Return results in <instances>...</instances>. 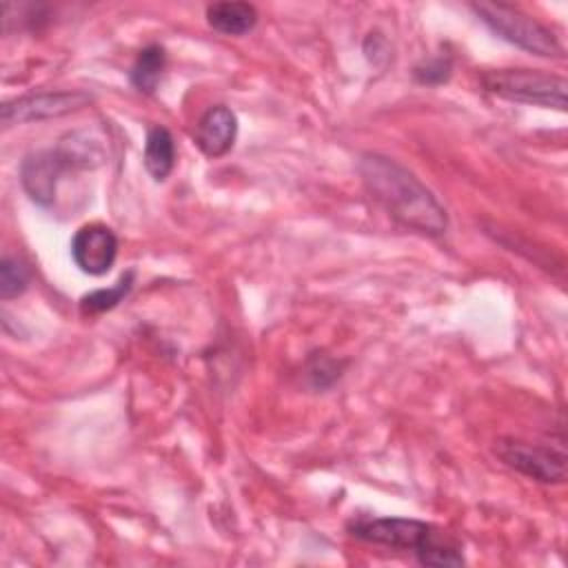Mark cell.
<instances>
[{"mask_svg":"<svg viewBox=\"0 0 568 568\" xmlns=\"http://www.w3.org/2000/svg\"><path fill=\"white\" fill-rule=\"evenodd\" d=\"M359 175L371 197L402 226L422 235L446 233L448 217L433 191L395 160L366 153L359 160Z\"/></svg>","mask_w":568,"mask_h":568,"instance_id":"6da1fadb","label":"cell"},{"mask_svg":"<svg viewBox=\"0 0 568 568\" xmlns=\"http://www.w3.org/2000/svg\"><path fill=\"white\" fill-rule=\"evenodd\" d=\"M348 532L362 541L410 550L424 566H462L464 555L455 537L439 526L404 517H357L348 521Z\"/></svg>","mask_w":568,"mask_h":568,"instance_id":"7a4b0ae2","label":"cell"},{"mask_svg":"<svg viewBox=\"0 0 568 568\" xmlns=\"http://www.w3.org/2000/svg\"><path fill=\"white\" fill-rule=\"evenodd\" d=\"M481 87L504 100L535 104L546 109H566V80L539 69H486L479 75Z\"/></svg>","mask_w":568,"mask_h":568,"instance_id":"3957f363","label":"cell"},{"mask_svg":"<svg viewBox=\"0 0 568 568\" xmlns=\"http://www.w3.org/2000/svg\"><path fill=\"white\" fill-rule=\"evenodd\" d=\"M473 11L506 42L526 49L541 58H561L564 44L559 38L537 22L535 18L526 16L517 7L501 4V2H477L473 4Z\"/></svg>","mask_w":568,"mask_h":568,"instance_id":"277c9868","label":"cell"},{"mask_svg":"<svg viewBox=\"0 0 568 568\" xmlns=\"http://www.w3.org/2000/svg\"><path fill=\"white\" fill-rule=\"evenodd\" d=\"M495 455L519 475L541 481L561 484L566 479V453L546 444H530L515 437H501L495 442Z\"/></svg>","mask_w":568,"mask_h":568,"instance_id":"5b68a950","label":"cell"},{"mask_svg":"<svg viewBox=\"0 0 568 568\" xmlns=\"http://www.w3.org/2000/svg\"><path fill=\"white\" fill-rule=\"evenodd\" d=\"M93 102V95L87 91H47V93H31L16 100H7L0 109L2 126L38 122L47 118L67 115Z\"/></svg>","mask_w":568,"mask_h":568,"instance_id":"8992f818","label":"cell"},{"mask_svg":"<svg viewBox=\"0 0 568 568\" xmlns=\"http://www.w3.org/2000/svg\"><path fill=\"white\" fill-rule=\"evenodd\" d=\"M71 257L87 275H104L118 257V237L104 224H84L71 240Z\"/></svg>","mask_w":568,"mask_h":568,"instance_id":"52a82bcc","label":"cell"},{"mask_svg":"<svg viewBox=\"0 0 568 568\" xmlns=\"http://www.w3.org/2000/svg\"><path fill=\"white\" fill-rule=\"evenodd\" d=\"M69 169H71L69 162L64 160V155L58 149L29 153L20 166L22 189L36 204L49 206L55 197V186H58L60 175Z\"/></svg>","mask_w":568,"mask_h":568,"instance_id":"ba28073f","label":"cell"},{"mask_svg":"<svg viewBox=\"0 0 568 568\" xmlns=\"http://www.w3.org/2000/svg\"><path fill=\"white\" fill-rule=\"evenodd\" d=\"M237 135V118L224 106H209L195 126V144L206 158H222L233 149Z\"/></svg>","mask_w":568,"mask_h":568,"instance_id":"9c48e42d","label":"cell"},{"mask_svg":"<svg viewBox=\"0 0 568 568\" xmlns=\"http://www.w3.org/2000/svg\"><path fill=\"white\" fill-rule=\"evenodd\" d=\"M206 22L224 36H244L257 24V9L248 2H213L206 7Z\"/></svg>","mask_w":568,"mask_h":568,"instance_id":"30bf717a","label":"cell"},{"mask_svg":"<svg viewBox=\"0 0 568 568\" xmlns=\"http://www.w3.org/2000/svg\"><path fill=\"white\" fill-rule=\"evenodd\" d=\"M144 166L155 182H164L175 166V142L169 129L151 126L144 142Z\"/></svg>","mask_w":568,"mask_h":568,"instance_id":"8fae6325","label":"cell"},{"mask_svg":"<svg viewBox=\"0 0 568 568\" xmlns=\"http://www.w3.org/2000/svg\"><path fill=\"white\" fill-rule=\"evenodd\" d=\"M164 64H166V53L160 44L144 47L131 67V73H129L131 84L142 93H153L162 78Z\"/></svg>","mask_w":568,"mask_h":568,"instance_id":"7c38bea8","label":"cell"},{"mask_svg":"<svg viewBox=\"0 0 568 568\" xmlns=\"http://www.w3.org/2000/svg\"><path fill=\"white\" fill-rule=\"evenodd\" d=\"M133 277L135 273L133 271H126L113 286L109 288H98V291H91L87 293L82 300H80V311L84 315H95V313H104V311H111L115 308L133 288Z\"/></svg>","mask_w":568,"mask_h":568,"instance_id":"4fadbf2b","label":"cell"},{"mask_svg":"<svg viewBox=\"0 0 568 568\" xmlns=\"http://www.w3.org/2000/svg\"><path fill=\"white\" fill-rule=\"evenodd\" d=\"M29 277L31 273L24 262H20L18 257L4 255L0 262V297L11 300L24 293L29 286Z\"/></svg>","mask_w":568,"mask_h":568,"instance_id":"5bb4252c","label":"cell"},{"mask_svg":"<svg viewBox=\"0 0 568 568\" xmlns=\"http://www.w3.org/2000/svg\"><path fill=\"white\" fill-rule=\"evenodd\" d=\"M306 373L315 388H326L339 377V366L326 353H313V357L308 359Z\"/></svg>","mask_w":568,"mask_h":568,"instance_id":"9a60e30c","label":"cell"},{"mask_svg":"<svg viewBox=\"0 0 568 568\" xmlns=\"http://www.w3.org/2000/svg\"><path fill=\"white\" fill-rule=\"evenodd\" d=\"M450 60L439 55V58H430L422 64L415 67V78L422 82V84H442L450 78Z\"/></svg>","mask_w":568,"mask_h":568,"instance_id":"2e32d148","label":"cell"}]
</instances>
